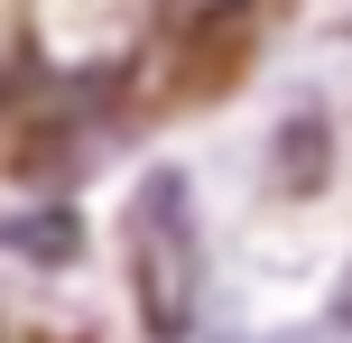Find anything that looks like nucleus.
Returning a JSON list of instances; mask_svg holds the SVG:
<instances>
[{"instance_id":"f03ea898","label":"nucleus","mask_w":352,"mask_h":343,"mask_svg":"<svg viewBox=\"0 0 352 343\" xmlns=\"http://www.w3.org/2000/svg\"><path fill=\"white\" fill-rule=\"evenodd\" d=\"M324 158H334L324 121H316V111H297V121L278 130V167H269V177H278V195H316V186H324Z\"/></svg>"},{"instance_id":"f257e3e1","label":"nucleus","mask_w":352,"mask_h":343,"mask_svg":"<svg viewBox=\"0 0 352 343\" xmlns=\"http://www.w3.org/2000/svg\"><path fill=\"white\" fill-rule=\"evenodd\" d=\"M121 260H130V307H140L148 343H195V307H204V241L186 214V177L158 167L140 177L121 214Z\"/></svg>"},{"instance_id":"20e7f679","label":"nucleus","mask_w":352,"mask_h":343,"mask_svg":"<svg viewBox=\"0 0 352 343\" xmlns=\"http://www.w3.org/2000/svg\"><path fill=\"white\" fill-rule=\"evenodd\" d=\"M334 325L352 334V269H343V297H334Z\"/></svg>"},{"instance_id":"7ed1b4c3","label":"nucleus","mask_w":352,"mask_h":343,"mask_svg":"<svg viewBox=\"0 0 352 343\" xmlns=\"http://www.w3.org/2000/svg\"><path fill=\"white\" fill-rule=\"evenodd\" d=\"M0 241H10L19 260H74L84 223H74V204H28V214H10V223H0Z\"/></svg>"}]
</instances>
